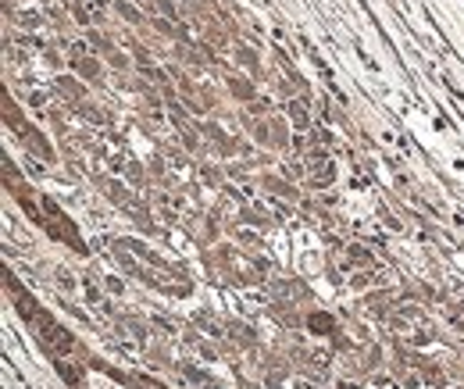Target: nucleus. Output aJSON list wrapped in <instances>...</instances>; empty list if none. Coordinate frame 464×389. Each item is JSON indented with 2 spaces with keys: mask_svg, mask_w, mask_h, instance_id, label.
Listing matches in <instances>:
<instances>
[{
  "mask_svg": "<svg viewBox=\"0 0 464 389\" xmlns=\"http://www.w3.org/2000/svg\"><path fill=\"white\" fill-rule=\"evenodd\" d=\"M229 86H232V93H236L239 100H254V86H250V82H243V79H232Z\"/></svg>",
  "mask_w": 464,
  "mask_h": 389,
  "instance_id": "nucleus-2",
  "label": "nucleus"
},
{
  "mask_svg": "<svg viewBox=\"0 0 464 389\" xmlns=\"http://www.w3.org/2000/svg\"><path fill=\"white\" fill-rule=\"evenodd\" d=\"M57 89H61V93H65V96H82V82H79V79H68V75H61L57 79Z\"/></svg>",
  "mask_w": 464,
  "mask_h": 389,
  "instance_id": "nucleus-1",
  "label": "nucleus"
},
{
  "mask_svg": "<svg viewBox=\"0 0 464 389\" xmlns=\"http://www.w3.org/2000/svg\"><path fill=\"white\" fill-rule=\"evenodd\" d=\"M72 65H75V68H79V72H82L86 79L96 75V61H93V57H79V61H72Z\"/></svg>",
  "mask_w": 464,
  "mask_h": 389,
  "instance_id": "nucleus-3",
  "label": "nucleus"
}]
</instances>
